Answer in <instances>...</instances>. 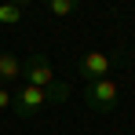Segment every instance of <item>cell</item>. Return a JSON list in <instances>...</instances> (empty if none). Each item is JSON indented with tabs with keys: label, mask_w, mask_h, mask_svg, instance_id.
<instances>
[{
	"label": "cell",
	"mask_w": 135,
	"mask_h": 135,
	"mask_svg": "<svg viewBox=\"0 0 135 135\" xmlns=\"http://www.w3.org/2000/svg\"><path fill=\"white\" fill-rule=\"evenodd\" d=\"M117 95H120V88L113 84L110 77H102V80H91L84 88V102L95 113H110V110H117Z\"/></svg>",
	"instance_id": "6da1fadb"
},
{
	"label": "cell",
	"mask_w": 135,
	"mask_h": 135,
	"mask_svg": "<svg viewBox=\"0 0 135 135\" xmlns=\"http://www.w3.org/2000/svg\"><path fill=\"white\" fill-rule=\"evenodd\" d=\"M44 95H47V102H66L69 88H66V80H51V84L44 88Z\"/></svg>",
	"instance_id": "ba28073f"
},
{
	"label": "cell",
	"mask_w": 135,
	"mask_h": 135,
	"mask_svg": "<svg viewBox=\"0 0 135 135\" xmlns=\"http://www.w3.org/2000/svg\"><path fill=\"white\" fill-rule=\"evenodd\" d=\"M47 11L51 15H73V11H80V0H47Z\"/></svg>",
	"instance_id": "52a82bcc"
},
{
	"label": "cell",
	"mask_w": 135,
	"mask_h": 135,
	"mask_svg": "<svg viewBox=\"0 0 135 135\" xmlns=\"http://www.w3.org/2000/svg\"><path fill=\"white\" fill-rule=\"evenodd\" d=\"M110 66H113L110 55H102V51H88V55L77 62V73H80V77L91 84V80H102V77L110 73Z\"/></svg>",
	"instance_id": "277c9868"
},
{
	"label": "cell",
	"mask_w": 135,
	"mask_h": 135,
	"mask_svg": "<svg viewBox=\"0 0 135 135\" xmlns=\"http://www.w3.org/2000/svg\"><path fill=\"white\" fill-rule=\"evenodd\" d=\"M22 77L29 88H47L51 80H55V73H51V62H47L44 51H33L29 59H22Z\"/></svg>",
	"instance_id": "7a4b0ae2"
},
{
	"label": "cell",
	"mask_w": 135,
	"mask_h": 135,
	"mask_svg": "<svg viewBox=\"0 0 135 135\" xmlns=\"http://www.w3.org/2000/svg\"><path fill=\"white\" fill-rule=\"evenodd\" d=\"M47 102V95H44V88H18V95H15V102H11V110L18 113L22 120H29V117H37V110Z\"/></svg>",
	"instance_id": "3957f363"
},
{
	"label": "cell",
	"mask_w": 135,
	"mask_h": 135,
	"mask_svg": "<svg viewBox=\"0 0 135 135\" xmlns=\"http://www.w3.org/2000/svg\"><path fill=\"white\" fill-rule=\"evenodd\" d=\"M22 15H26V0H18V4H0V26H15Z\"/></svg>",
	"instance_id": "8992f818"
},
{
	"label": "cell",
	"mask_w": 135,
	"mask_h": 135,
	"mask_svg": "<svg viewBox=\"0 0 135 135\" xmlns=\"http://www.w3.org/2000/svg\"><path fill=\"white\" fill-rule=\"evenodd\" d=\"M11 102H15V95H11L7 88H0V113H4V110H11Z\"/></svg>",
	"instance_id": "9c48e42d"
},
{
	"label": "cell",
	"mask_w": 135,
	"mask_h": 135,
	"mask_svg": "<svg viewBox=\"0 0 135 135\" xmlns=\"http://www.w3.org/2000/svg\"><path fill=\"white\" fill-rule=\"evenodd\" d=\"M22 77V59L11 51H0V88H11Z\"/></svg>",
	"instance_id": "5b68a950"
}]
</instances>
